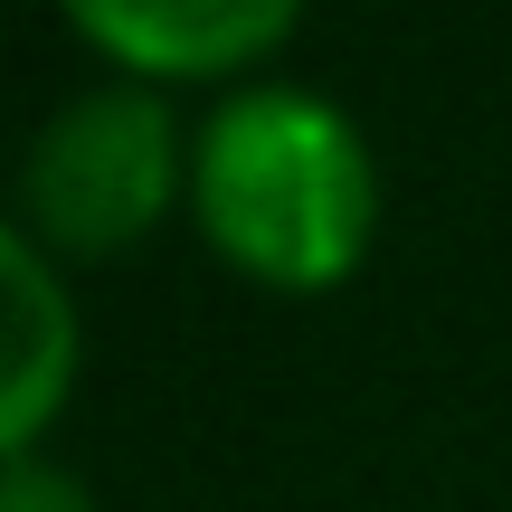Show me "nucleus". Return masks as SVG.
Instances as JSON below:
<instances>
[{"mask_svg":"<svg viewBox=\"0 0 512 512\" xmlns=\"http://www.w3.org/2000/svg\"><path fill=\"white\" fill-rule=\"evenodd\" d=\"M304 0H67V19L133 76H228L294 29Z\"/></svg>","mask_w":512,"mask_h":512,"instance_id":"obj_4","label":"nucleus"},{"mask_svg":"<svg viewBox=\"0 0 512 512\" xmlns=\"http://www.w3.org/2000/svg\"><path fill=\"white\" fill-rule=\"evenodd\" d=\"M76 389V294L29 228H0V465L38 456Z\"/></svg>","mask_w":512,"mask_h":512,"instance_id":"obj_3","label":"nucleus"},{"mask_svg":"<svg viewBox=\"0 0 512 512\" xmlns=\"http://www.w3.org/2000/svg\"><path fill=\"white\" fill-rule=\"evenodd\" d=\"M190 209L209 247L275 294H323L380 228V171L351 114L304 86H256L190 143Z\"/></svg>","mask_w":512,"mask_h":512,"instance_id":"obj_1","label":"nucleus"},{"mask_svg":"<svg viewBox=\"0 0 512 512\" xmlns=\"http://www.w3.org/2000/svg\"><path fill=\"white\" fill-rule=\"evenodd\" d=\"M0 512H95V494L48 456H10L0 465Z\"/></svg>","mask_w":512,"mask_h":512,"instance_id":"obj_5","label":"nucleus"},{"mask_svg":"<svg viewBox=\"0 0 512 512\" xmlns=\"http://www.w3.org/2000/svg\"><path fill=\"white\" fill-rule=\"evenodd\" d=\"M181 124L152 86H105L86 105H67L48 133L29 143V171H19V209H29L38 247L67 256H114L133 247L171 200H181Z\"/></svg>","mask_w":512,"mask_h":512,"instance_id":"obj_2","label":"nucleus"}]
</instances>
